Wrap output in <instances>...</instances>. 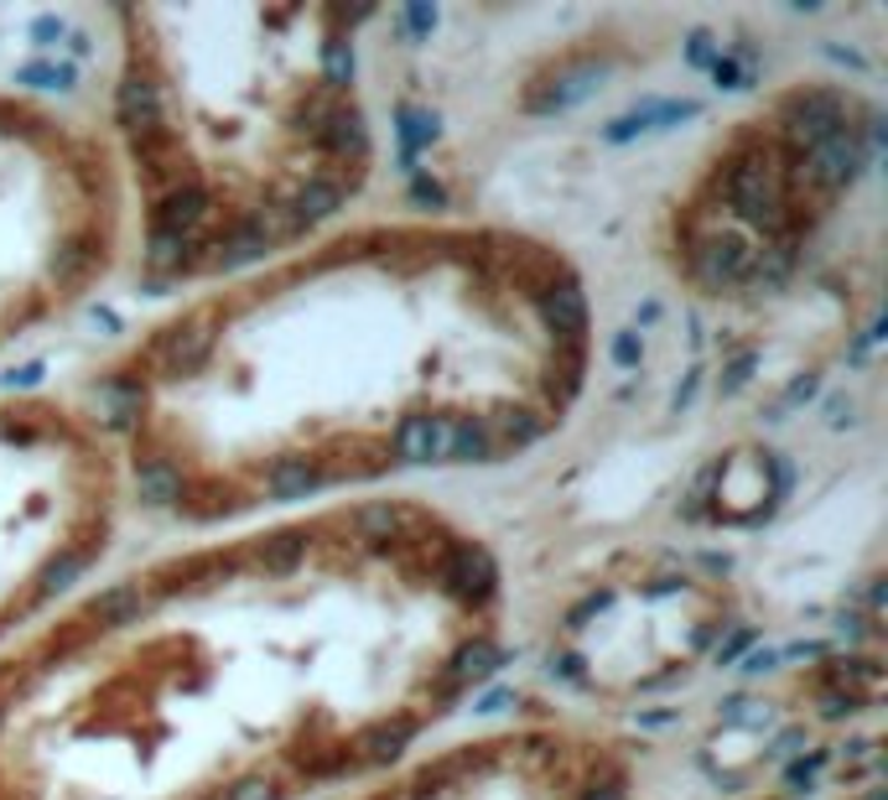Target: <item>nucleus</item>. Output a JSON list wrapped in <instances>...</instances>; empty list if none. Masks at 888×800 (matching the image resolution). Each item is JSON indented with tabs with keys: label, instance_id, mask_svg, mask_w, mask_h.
I'll return each mask as SVG.
<instances>
[{
	"label": "nucleus",
	"instance_id": "2",
	"mask_svg": "<svg viewBox=\"0 0 888 800\" xmlns=\"http://www.w3.org/2000/svg\"><path fill=\"white\" fill-rule=\"evenodd\" d=\"M597 369L588 271L525 224H343L172 297L94 369L130 504L187 530L483 473L572 426Z\"/></svg>",
	"mask_w": 888,
	"mask_h": 800
},
{
	"label": "nucleus",
	"instance_id": "1",
	"mask_svg": "<svg viewBox=\"0 0 888 800\" xmlns=\"http://www.w3.org/2000/svg\"><path fill=\"white\" fill-rule=\"evenodd\" d=\"M504 561L421 494L197 530L0 650V800H328L499 671Z\"/></svg>",
	"mask_w": 888,
	"mask_h": 800
},
{
	"label": "nucleus",
	"instance_id": "7",
	"mask_svg": "<svg viewBox=\"0 0 888 800\" xmlns=\"http://www.w3.org/2000/svg\"><path fill=\"white\" fill-rule=\"evenodd\" d=\"M338 800H639V759L608 728L525 718L421 743Z\"/></svg>",
	"mask_w": 888,
	"mask_h": 800
},
{
	"label": "nucleus",
	"instance_id": "5",
	"mask_svg": "<svg viewBox=\"0 0 888 800\" xmlns=\"http://www.w3.org/2000/svg\"><path fill=\"white\" fill-rule=\"evenodd\" d=\"M125 271L110 146L68 104L0 83V359Z\"/></svg>",
	"mask_w": 888,
	"mask_h": 800
},
{
	"label": "nucleus",
	"instance_id": "8",
	"mask_svg": "<svg viewBox=\"0 0 888 800\" xmlns=\"http://www.w3.org/2000/svg\"><path fill=\"white\" fill-rule=\"evenodd\" d=\"M831 800H884V785H878V780L852 785V790H842V796H831Z\"/></svg>",
	"mask_w": 888,
	"mask_h": 800
},
{
	"label": "nucleus",
	"instance_id": "4",
	"mask_svg": "<svg viewBox=\"0 0 888 800\" xmlns=\"http://www.w3.org/2000/svg\"><path fill=\"white\" fill-rule=\"evenodd\" d=\"M878 110L852 83L789 79L717 130L660 214V261L702 301L779 292L852 203Z\"/></svg>",
	"mask_w": 888,
	"mask_h": 800
},
{
	"label": "nucleus",
	"instance_id": "6",
	"mask_svg": "<svg viewBox=\"0 0 888 800\" xmlns=\"http://www.w3.org/2000/svg\"><path fill=\"white\" fill-rule=\"evenodd\" d=\"M130 510L115 442L68 396H0V650L94 582Z\"/></svg>",
	"mask_w": 888,
	"mask_h": 800
},
{
	"label": "nucleus",
	"instance_id": "3",
	"mask_svg": "<svg viewBox=\"0 0 888 800\" xmlns=\"http://www.w3.org/2000/svg\"><path fill=\"white\" fill-rule=\"evenodd\" d=\"M369 21L250 0L115 11L99 136L146 292L187 297L349 224L379 167Z\"/></svg>",
	"mask_w": 888,
	"mask_h": 800
}]
</instances>
